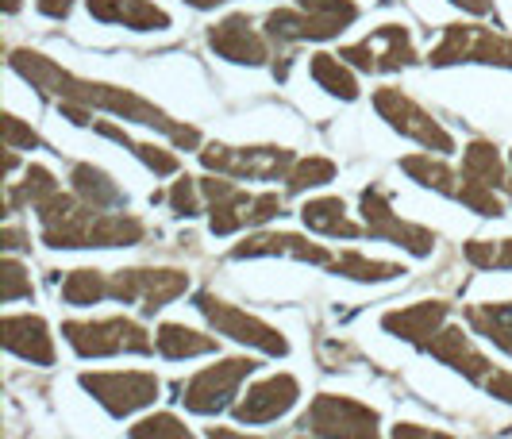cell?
I'll return each instance as SVG.
<instances>
[{
  "instance_id": "bcb514c9",
  "label": "cell",
  "mask_w": 512,
  "mask_h": 439,
  "mask_svg": "<svg viewBox=\"0 0 512 439\" xmlns=\"http://www.w3.org/2000/svg\"><path fill=\"white\" fill-rule=\"evenodd\" d=\"M205 439H258V436H243V432H235V428H208Z\"/></svg>"
},
{
  "instance_id": "8d00e7d4",
  "label": "cell",
  "mask_w": 512,
  "mask_h": 439,
  "mask_svg": "<svg viewBox=\"0 0 512 439\" xmlns=\"http://www.w3.org/2000/svg\"><path fill=\"white\" fill-rule=\"evenodd\" d=\"M166 201L174 208V216H197L201 212V201H205V193H201V181L197 178H178L170 185V193H166Z\"/></svg>"
},
{
  "instance_id": "2e32d148",
  "label": "cell",
  "mask_w": 512,
  "mask_h": 439,
  "mask_svg": "<svg viewBox=\"0 0 512 439\" xmlns=\"http://www.w3.org/2000/svg\"><path fill=\"white\" fill-rule=\"evenodd\" d=\"M201 193H205L208 228H212V235H235L239 228H251V205H255V193L239 189V185L228 181L224 174H216V178H201Z\"/></svg>"
},
{
  "instance_id": "83f0119b",
  "label": "cell",
  "mask_w": 512,
  "mask_h": 439,
  "mask_svg": "<svg viewBox=\"0 0 512 439\" xmlns=\"http://www.w3.org/2000/svg\"><path fill=\"white\" fill-rule=\"evenodd\" d=\"M401 170L409 174L416 185H424V189H436V193H443V197H455L459 193V174L443 162V158H432V151L428 155H409L401 158Z\"/></svg>"
},
{
  "instance_id": "4316f807",
  "label": "cell",
  "mask_w": 512,
  "mask_h": 439,
  "mask_svg": "<svg viewBox=\"0 0 512 439\" xmlns=\"http://www.w3.org/2000/svg\"><path fill=\"white\" fill-rule=\"evenodd\" d=\"M462 178L486 181L493 189H501V185H509V166L501 162V151L489 139H474L462 151Z\"/></svg>"
},
{
  "instance_id": "e575fe53",
  "label": "cell",
  "mask_w": 512,
  "mask_h": 439,
  "mask_svg": "<svg viewBox=\"0 0 512 439\" xmlns=\"http://www.w3.org/2000/svg\"><path fill=\"white\" fill-rule=\"evenodd\" d=\"M455 201H462V205L470 208V212H478V216H489V220L505 216V205H501V197L493 193V185H486V181L462 178L459 193H455Z\"/></svg>"
},
{
  "instance_id": "ac0fdd59",
  "label": "cell",
  "mask_w": 512,
  "mask_h": 439,
  "mask_svg": "<svg viewBox=\"0 0 512 439\" xmlns=\"http://www.w3.org/2000/svg\"><path fill=\"white\" fill-rule=\"evenodd\" d=\"M447 316H451V305H447V301H420V305H405V309L385 312L382 328L389 336L405 339V343L424 351V347L443 332Z\"/></svg>"
},
{
  "instance_id": "836d02e7",
  "label": "cell",
  "mask_w": 512,
  "mask_h": 439,
  "mask_svg": "<svg viewBox=\"0 0 512 439\" xmlns=\"http://www.w3.org/2000/svg\"><path fill=\"white\" fill-rule=\"evenodd\" d=\"M335 178V162L332 158H297L293 162V170L285 174V185H289V193H305V189H316V185H328Z\"/></svg>"
},
{
  "instance_id": "484cf974",
  "label": "cell",
  "mask_w": 512,
  "mask_h": 439,
  "mask_svg": "<svg viewBox=\"0 0 512 439\" xmlns=\"http://www.w3.org/2000/svg\"><path fill=\"white\" fill-rule=\"evenodd\" d=\"M143 239H147V224L139 216H131L128 208H120V212H97L93 247H135Z\"/></svg>"
},
{
  "instance_id": "3957f363",
  "label": "cell",
  "mask_w": 512,
  "mask_h": 439,
  "mask_svg": "<svg viewBox=\"0 0 512 439\" xmlns=\"http://www.w3.org/2000/svg\"><path fill=\"white\" fill-rule=\"evenodd\" d=\"M62 336L81 359H108V355H151L154 339L143 324L131 316H108V320H66Z\"/></svg>"
},
{
  "instance_id": "8992f818",
  "label": "cell",
  "mask_w": 512,
  "mask_h": 439,
  "mask_svg": "<svg viewBox=\"0 0 512 439\" xmlns=\"http://www.w3.org/2000/svg\"><path fill=\"white\" fill-rule=\"evenodd\" d=\"M193 305H197V312L205 316L220 336L235 339V343H247V347H255V351H262V355H274V359H285V355H289V339H285L278 328H270L266 320H258V316H251V312L228 305L224 297H216V293L201 289V293L193 297Z\"/></svg>"
},
{
  "instance_id": "4dcf8cb0",
  "label": "cell",
  "mask_w": 512,
  "mask_h": 439,
  "mask_svg": "<svg viewBox=\"0 0 512 439\" xmlns=\"http://www.w3.org/2000/svg\"><path fill=\"white\" fill-rule=\"evenodd\" d=\"M104 139H112V143H120V147H128L131 155L139 158L147 170H154L158 178H170V174H178V155H170V151H162V147H154V143H135L128 131L116 128V124H97Z\"/></svg>"
},
{
  "instance_id": "681fc988",
  "label": "cell",
  "mask_w": 512,
  "mask_h": 439,
  "mask_svg": "<svg viewBox=\"0 0 512 439\" xmlns=\"http://www.w3.org/2000/svg\"><path fill=\"white\" fill-rule=\"evenodd\" d=\"M505 189L512 193V155H509V185H505Z\"/></svg>"
},
{
  "instance_id": "60d3db41",
  "label": "cell",
  "mask_w": 512,
  "mask_h": 439,
  "mask_svg": "<svg viewBox=\"0 0 512 439\" xmlns=\"http://www.w3.org/2000/svg\"><path fill=\"white\" fill-rule=\"evenodd\" d=\"M393 439H455L451 432H436L424 424H393Z\"/></svg>"
},
{
  "instance_id": "8fae6325",
  "label": "cell",
  "mask_w": 512,
  "mask_h": 439,
  "mask_svg": "<svg viewBox=\"0 0 512 439\" xmlns=\"http://www.w3.org/2000/svg\"><path fill=\"white\" fill-rule=\"evenodd\" d=\"M81 382V389L97 401V405H104L112 416H131L139 413V409H147V405H154L158 401V393H162V386H158V378L154 374H147V370H112V374H81L77 378Z\"/></svg>"
},
{
  "instance_id": "cb8c5ba5",
  "label": "cell",
  "mask_w": 512,
  "mask_h": 439,
  "mask_svg": "<svg viewBox=\"0 0 512 439\" xmlns=\"http://www.w3.org/2000/svg\"><path fill=\"white\" fill-rule=\"evenodd\" d=\"M308 74L312 81L324 89V93H332L339 101H359V78H355V66L351 62H343L339 54H328V51H316L308 58Z\"/></svg>"
},
{
  "instance_id": "f546056e",
  "label": "cell",
  "mask_w": 512,
  "mask_h": 439,
  "mask_svg": "<svg viewBox=\"0 0 512 439\" xmlns=\"http://www.w3.org/2000/svg\"><path fill=\"white\" fill-rule=\"evenodd\" d=\"M308 16L320 27V39H335L359 20V4L355 0H297Z\"/></svg>"
},
{
  "instance_id": "7c38bea8",
  "label": "cell",
  "mask_w": 512,
  "mask_h": 439,
  "mask_svg": "<svg viewBox=\"0 0 512 439\" xmlns=\"http://www.w3.org/2000/svg\"><path fill=\"white\" fill-rule=\"evenodd\" d=\"M343 62H351L362 74H393V70H405L416 66V47H412V35L405 24H382L374 27L366 39L351 43L339 51Z\"/></svg>"
},
{
  "instance_id": "1f68e13d",
  "label": "cell",
  "mask_w": 512,
  "mask_h": 439,
  "mask_svg": "<svg viewBox=\"0 0 512 439\" xmlns=\"http://www.w3.org/2000/svg\"><path fill=\"white\" fill-rule=\"evenodd\" d=\"M54 193H58V181L47 166H27L24 181H16L12 189H8V212H20V208H39L43 201H51Z\"/></svg>"
},
{
  "instance_id": "7dc6e473",
  "label": "cell",
  "mask_w": 512,
  "mask_h": 439,
  "mask_svg": "<svg viewBox=\"0 0 512 439\" xmlns=\"http://www.w3.org/2000/svg\"><path fill=\"white\" fill-rule=\"evenodd\" d=\"M185 4H193V8H201V12H205V8H216V4H224V0H185Z\"/></svg>"
},
{
  "instance_id": "9c48e42d",
  "label": "cell",
  "mask_w": 512,
  "mask_h": 439,
  "mask_svg": "<svg viewBox=\"0 0 512 439\" xmlns=\"http://www.w3.org/2000/svg\"><path fill=\"white\" fill-rule=\"evenodd\" d=\"M39 228H43V243L54 251H81L93 247V224H97V208L85 205L77 193H54L51 201L35 208Z\"/></svg>"
},
{
  "instance_id": "e0dca14e",
  "label": "cell",
  "mask_w": 512,
  "mask_h": 439,
  "mask_svg": "<svg viewBox=\"0 0 512 439\" xmlns=\"http://www.w3.org/2000/svg\"><path fill=\"white\" fill-rule=\"evenodd\" d=\"M266 255H282V259L312 262V266H332L335 255L320 243H308L305 235L293 232H255L243 243L231 247V259H266Z\"/></svg>"
},
{
  "instance_id": "52a82bcc",
  "label": "cell",
  "mask_w": 512,
  "mask_h": 439,
  "mask_svg": "<svg viewBox=\"0 0 512 439\" xmlns=\"http://www.w3.org/2000/svg\"><path fill=\"white\" fill-rule=\"evenodd\" d=\"M185 289H189V274L170 270V266H131V270L112 274V301L139 305L143 316H154L158 309H166L170 301H178Z\"/></svg>"
},
{
  "instance_id": "74e56055",
  "label": "cell",
  "mask_w": 512,
  "mask_h": 439,
  "mask_svg": "<svg viewBox=\"0 0 512 439\" xmlns=\"http://www.w3.org/2000/svg\"><path fill=\"white\" fill-rule=\"evenodd\" d=\"M0 128H4V147L8 151H31V147H43V139H39V131L27 128L20 116H12V112H4L0 116Z\"/></svg>"
},
{
  "instance_id": "d6986e66",
  "label": "cell",
  "mask_w": 512,
  "mask_h": 439,
  "mask_svg": "<svg viewBox=\"0 0 512 439\" xmlns=\"http://www.w3.org/2000/svg\"><path fill=\"white\" fill-rule=\"evenodd\" d=\"M0 339L12 355L27 359L31 366H54V339L43 316H4Z\"/></svg>"
},
{
  "instance_id": "4fadbf2b",
  "label": "cell",
  "mask_w": 512,
  "mask_h": 439,
  "mask_svg": "<svg viewBox=\"0 0 512 439\" xmlns=\"http://www.w3.org/2000/svg\"><path fill=\"white\" fill-rule=\"evenodd\" d=\"M374 108H378V116H382L389 128L416 139L420 147H428V151H436V155H451V151H455L451 131L439 128L436 120L412 101V97H405L401 89H393V85L378 89V93H374Z\"/></svg>"
},
{
  "instance_id": "d6a6232c",
  "label": "cell",
  "mask_w": 512,
  "mask_h": 439,
  "mask_svg": "<svg viewBox=\"0 0 512 439\" xmlns=\"http://www.w3.org/2000/svg\"><path fill=\"white\" fill-rule=\"evenodd\" d=\"M328 270H332V274H343V278H351V282H393V278L405 274V266L366 259V255H359V251H343Z\"/></svg>"
},
{
  "instance_id": "b9f144b4",
  "label": "cell",
  "mask_w": 512,
  "mask_h": 439,
  "mask_svg": "<svg viewBox=\"0 0 512 439\" xmlns=\"http://www.w3.org/2000/svg\"><path fill=\"white\" fill-rule=\"evenodd\" d=\"M35 4H39V12L51 16V20H66L70 8H74V0H35Z\"/></svg>"
},
{
  "instance_id": "7a4b0ae2",
  "label": "cell",
  "mask_w": 512,
  "mask_h": 439,
  "mask_svg": "<svg viewBox=\"0 0 512 439\" xmlns=\"http://www.w3.org/2000/svg\"><path fill=\"white\" fill-rule=\"evenodd\" d=\"M378 424L382 416L370 405L339 393H320L297 420V439H382Z\"/></svg>"
},
{
  "instance_id": "f35d334b",
  "label": "cell",
  "mask_w": 512,
  "mask_h": 439,
  "mask_svg": "<svg viewBox=\"0 0 512 439\" xmlns=\"http://www.w3.org/2000/svg\"><path fill=\"white\" fill-rule=\"evenodd\" d=\"M0 274H4V301L12 305V301H24V297H31L35 289H31V278H27V270H24V262H16L12 255L4 259V266H0Z\"/></svg>"
},
{
  "instance_id": "ab89813d",
  "label": "cell",
  "mask_w": 512,
  "mask_h": 439,
  "mask_svg": "<svg viewBox=\"0 0 512 439\" xmlns=\"http://www.w3.org/2000/svg\"><path fill=\"white\" fill-rule=\"evenodd\" d=\"M482 386H486L489 397H497V401L512 405V370H493Z\"/></svg>"
},
{
  "instance_id": "ba28073f",
  "label": "cell",
  "mask_w": 512,
  "mask_h": 439,
  "mask_svg": "<svg viewBox=\"0 0 512 439\" xmlns=\"http://www.w3.org/2000/svg\"><path fill=\"white\" fill-rule=\"evenodd\" d=\"M293 151L289 147H224L208 143L201 151V166L208 174L224 178H247V181H278L293 170Z\"/></svg>"
},
{
  "instance_id": "5b68a950",
  "label": "cell",
  "mask_w": 512,
  "mask_h": 439,
  "mask_svg": "<svg viewBox=\"0 0 512 439\" xmlns=\"http://www.w3.org/2000/svg\"><path fill=\"white\" fill-rule=\"evenodd\" d=\"M255 370H258V362L243 359V355L216 362V366H205L201 374H193V378L178 389L181 393L178 401L189 413H201V416H216V413H224V409H235V393H239V386H243Z\"/></svg>"
},
{
  "instance_id": "6da1fadb",
  "label": "cell",
  "mask_w": 512,
  "mask_h": 439,
  "mask_svg": "<svg viewBox=\"0 0 512 439\" xmlns=\"http://www.w3.org/2000/svg\"><path fill=\"white\" fill-rule=\"evenodd\" d=\"M8 66L24 81H31L39 93H51L58 101H77V104H85V108H101V112H112V116H120V120H131V124L158 128L162 135H170V143L181 147V151H197V147H201V131L193 128V124L170 120L162 108H154L151 101H143V97L131 93V89L108 85V81L77 78V74L62 70L58 62H51V58H43V54H35V51H12Z\"/></svg>"
},
{
  "instance_id": "603a6c76",
  "label": "cell",
  "mask_w": 512,
  "mask_h": 439,
  "mask_svg": "<svg viewBox=\"0 0 512 439\" xmlns=\"http://www.w3.org/2000/svg\"><path fill=\"white\" fill-rule=\"evenodd\" d=\"M301 220H305V228L320 235H332V239H359L366 235V224H355L351 216H347V205L339 201V197H316V201H305L301 205Z\"/></svg>"
},
{
  "instance_id": "30bf717a",
  "label": "cell",
  "mask_w": 512,
  "mask_h": 439,
  "mask_svg": "<svg viewBox=\"0 0 512 439\" xmlns=\"http://www.w3.org/2000/svg\"><path fill=\"white\" fill-rule=\"evenodd\" d=\"M359 208H362V224H366V235H370V239H382V243H393V247H405V251L416 255V259H428V255L436 251V232L401 220V216L393 212V205H389V193H382L378 185L362 189Z\"/></svg>"
},
{
  "instance_id": "7bdbcfd3",
  "label": "cell",
  "mask_w": 512,
  "mask_h": 439,
  "mask_svg": "<svg viewBox=\"0 0 512 439\" xmlns=\"http://www.w3.org/2000/svg\"><path fill=\"white\" fill-rule=\"evenodd\" d=\"M0 243H4V251H24L27 243H24V232L16 228V224H8L4 232H0Z\"/></svg>"
},
{
  "instance_id": "f6af8a7d",
  "label": "cell",
  "mask_w": 512,
  "mask_h": 439,
  "mask_svg": "<svg viewBox=\"0 0 512 439\" xmlns=\"http://www.w3.org/2000/svg\"><path fill=\"white\" fill-rule=\"evenodd\" d=\"M493 270H512V239H497V259Z\"/></svg>"
},
{
  "instance_id": "d4e9b609",
  "label": "cell",
  "mask_w": 512,
  "mask_h": 439,
  "mask_svg": "<svg viewBox=\"0 0 512 439\" xmlns=\"http://www.w3.org/2000/svg\"><path fill=\"white\" fill-rule=\"evenodd\" d=\"M154 347H158V355L162 359H197V355H212L216 351V336H205V332H197V328H185V324H158V332H154Z\"/></svg>"
},
{
  "instance_id": "7402d4cb",
  "label": "cell",
  "mask_w": 512,
  "mask_h": 439,
  "mask_svg": "<svg viewBox=\"0 0 512 439\" xmlns=\"http://www.w3.org/2000/svg\"><path fill=\"white\" fill-rule=\"evenodd\" d=\"M70 181H74L77 197L85 205H93L97 212H120V208H128V193L108 178L101 166H93V162H77L74 170H70Z\"/></svg>"
},
{
  "instance_id": "ffe728a7",
  "label": "cell",
  "mask_w": 512,
  "mask_h": 439,
  "mask_svg": "<svg viewBox=\"0 0 512 439\" xmlns=\"http://www.w3.org/2000/svg\"><path fill=\"white\" fill-rule=\"evenodd\" d=\"M432 359H439L443 366H451V370H459L466 382H486L489 374H493V366L489 359L470 343V336L462 332V328H443L428 347H424Z\"/></svg>"
},
{
  "instance_id": "44dd1931",
  "label": "cell",
  "mask_w": 512,
  "mask_h": 439,
  "mask_svg": "<svg viewBox=\"0 0 512 439\" xmlns=\"http://www.w3.org/2000/svg\"><path fill=\"white\" fill-rule=\"evenodd\" d=\"M89 16L101 24H124L131 31H162L170 27V16L154 0H85Z\"/></svg>"
},
{
  "instance_id": "d590c367",
  "label": "cell",
  "mask_w": 512,
  "mask_h": 439,
  "mask_svg": "<svg viewBox=\"0 0 512 439\" xmlns=\"http://www.w3.org/2000/svg\"><path fill=\"white\" fill-rule=\"evenodd\" d=\"M131 439H193V432L181 424L174 413H154L143 416L139 424H131Z\"/></svg>"
},
{
  "instance_id": "5bb4252c",
  "label": "cell",
  "mask_w": 512,
  "mask_h": 439,
  "mask_svg": "<svg viewBox=\"0 0 512 439\" xmlns=\"http://www.w3.org/2000/svg\"><path fill=\"white\" fill-rule=\"evenodd\" d=\"M208 47L235 66H262L270 58V39L266 31H258L247 12H231L220 24L208 27Z\"/></svg>"
},
{
  "instance_id": "ee69618b",
  "label": "cell",
  "mask_w": 512,
  "mask_h": 439,
  "mask_svg": "<svg viewBox=\"0 0 512 439\" xmlns=\"http://www.w3.org/2000/svg\"><path fill=\"white\" fill-rule=\"evenodd\" d=\"M447 4H455L462 12H474V16H489L493 12V0H447Z\"/></svg>"
},
{
  "instance_id": "c3c4849f",
  "label": "cell",
  "mask_w": 512,
  "mask_h": 439,
  "mask_svg": "<svg viewBox=\"0 0 512 439\" xmlns=\"http://www.w3.org/2000/svg\"><path fill=\"white\" fill-rule=\"evenodd\" d=\"M4 12L12 16V12H20V0H4Z\"/></svg>"
},
{
  "instance_id": "9a60e30c",
  "label": "cell",
  "mask_w": 512,
  "mask_h": 439,
  "mask_svg": "<svg viewBox=\"0 0 512 439\" xmlns=\"http://www.w3.org/2000/svg\"><path fill=\"white\" fill-rule=\"evenodd\" d=\"M301 397V382L293 374H274V378H262L255 386L247 389L243 401H235V420L239 424H270L285 416Z\"/></svg>"
},
{
  "instance_id": "277c9868",
  "label": "cell",
  "mask_w": 512,
  "mask_h": 439,
  "mask_svg": "<svg viewBox=\"0 0 512 439\" xmlns=\"http://www.w3.org/2000/svg\"><path fill=\"white\" fill-rule=\"evenodd\" d=\"M432 66H459V62H482V66H505L512 70V39L482 24H447L432 54Z\"/></svg>"
},
{
  "instance_id": "f1b7e54d",
  "label": "cell",
  "mask_w": 512,
  "mask_h": 439,
  "mask_svg": "<svg viewBox=\"0 0 512 439\" xmlns=\"http://www.w3.org/2000/svg\"><path fill=\"white\" fill-rule=\"evenodd\" d=\"M104 297H112V274H101V270L81 266V270H70L66 282H62V301H66V305H77V309L97 305Z\"/></svg>"
}]
</instances>
